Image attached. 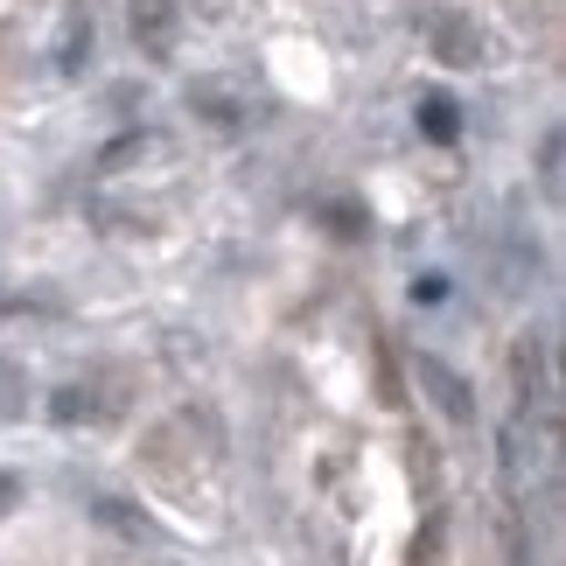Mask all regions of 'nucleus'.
Here are the masks:
<instances>
[{"label":"nucleus","mask_w":566,"mask_h":566,"mask_svg":"<svg viewBox=\"0 0 566 566\" xmlns=\"http://www.w3.org/2000/svg\"><path fill=\"white\" fill-rule=\"evenodd\" d=\"M420 119H427V134H433V140H454V105H448V98H427V105H420Z\"/></svg>","instance_id":"obj_4"},{"label":"nucleus","mask_w":566,"mask_h":566,"mask_svg":"<svg viewBox=\"0 0 566 566\" xmlns=\"http://www.w3.org/2000/svg\"><path fill=\"white\" fill-rule=\"evenodd\" d=\"M98 517H105V525H119V532H134V538H147V517H134L126 504H98Z\"/></svg>","instance_id":"obj_5"},{"label":"nucleus","mask_w":566,"mask_h":566,"mask_svg":"<svg viewBox=\"0 0 566 566\" xmlns=\"http://www.w3.org/2000/svg\"><path fill=\"white\" fill-rule=\"evenodd\" d=\"M433 50H441L448 63H475V42H469L462 21H441V29H433Z\"/></svg>","instance_id":"obj_3"},{"label":"nucleus","mask_w":566,"mask_h":566,"mask_svg":"<svg viewBox=\"0 0 566 566\" xmlns=\"http://www.w3.org/2000/svg\"><path fill=\"white\" fill-rule=\"evenodd\" d=\"M50 412H56V420H77V412H84V391H56Z\"/></svg>","instance_id":"obj_6"},{"label":"nucleus","mask_w":566,"mask_h":566,"mask_svg":"<svg viewBox=\"0 0 566 566\" xmlns=\"http://www.w3.org/2000/svg\"><path fill=\"white\" fill-rule=\"evenodd\" d=\"M412 371H420V385L433 391V406H441L454 427H469V420H475V391H469L462 378H454L441 357H420V364H412Z\"/></svg>","instance_id":"obj_1"},{"label":"nucleus","mask_w":566,"mask_h":566,"mask_svg":"<svg viewBox=\"0 0 566 566\" xmlns=\"http://www.w3.org/2000/svg\"><path fill=\"white\" fill-rule=\"evenodd\" d=\"M134 35L147 50H168L176 42V0H134Z\"/></svg>","instance_id":"obj_2"}]
</instances>
